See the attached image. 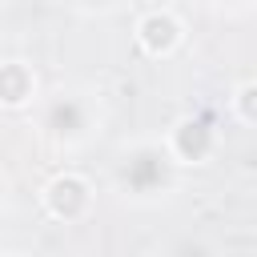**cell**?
I'll use <instances>...</instances> for the list:
<instances>
[{
	"instance_id": "1",
	"label": "cell",
	"mask_w": 257,
	"mask_h": 257,
	"mask_svg": "<svg viewBox=\"0 0 257 257\" xmlns=\"http://www.w3.org/2000/svg\"><path fill=\"white\" fill-rule=\"evenodd\" d=\"M108 185L133 209H161L181 193L185 169L173 161V153L165 149L161 137H137V141L120 145V153L112 157Z\"/></svg>"
},
{
	"instance_id": "2",
	"label": "cell",
	"mask_w": 257,
	"mask_h": 257,
	"mask_svg": "<svg viewBox=\"0 0 257 257\" xmlns=\"http://www.w3.org/2000/svg\"><path fill=\"white\" fill-rule=\"evenodd\" d=\"M32 128L52 153L88 149L104 128L100 92H92L84 84H60L52 92H40L32 104Z\"/></svg>"
},
{
	"instance_id": "3",
	"label": "cell",
	"mask_w": 257,
	"mask_h": 257,
	"mask_svg": "<svg viewBox=\"0 0 257 257\" xmlns=\"http://www.w3.org/2000/svg\"><path fill=\"white\" fill-rule=\"evenodd\" d=\"M40 209L56 225H84L96 213V185L76 169H60L40 185Z\"/></svg>"
},
{
	"instance_id": "4",
	"label": "cell",
	"mask_w": 257,
	"mask_h": 257,
	"mask_svg": "<svg viewBox=\"0 0 257 257\" xmlns=\"http://www.w3.org/2000/svg\"><path fill=\"white\" fill-rule=\"evenodd\" d=\"M161 141H165V149L173 153V161L181 169H205L221 149V128L201 112H185L165 128Z\"/></svg>"
},
{
	"instance_id": "5",
	"label": "cell",
	"mask_w": 257,
	"mask_h": 257,
	"mask_svg": "<svg viewBox=\"0 0 257 257\" xmlns=\"http://www.w3.org/2000/svg\"><path fill=\"white\" fill-rule=\"evenodd\" d=\"M185 36H189V28H185L181 12H173V8H145L133 24V40L149 60L177 56L185 48Z\"/></svg>"
},
{
	"instance_id": "6",
	"label": "cell",
	"mask_w": 257,
	"mask_h": 257,
	"mask_svg": "<svg viewBox=\"0 0 257 257\" xmlns=\"http://www.w3.org/2000/svg\"><path fill=\"white\" fill-rule=\"evenodd\" d=\"M40 96V76L28 60L20 56H8L0 60V108L8 112H20V108H32Z\"/></svg>"
},
{
	"instance_id": "7",
	"label": "cell",
	"mask_w": 257,
	"mask_h": 257,
	"mask_svg": "<svg viewBox=\"0 0 257 257\" xmlns=\"http://www.w3.org/2000/svg\"><path fill=\"white\" fill-rule=\"evenodd\" d=\"M253 100H257V84H253V76H241L233 88H229V116L241 124V128H253V120H257V112H253Z\"/></svg>"
},
{
	"instance_id": "8",
	"label": "cell",
	"mask_w": 257,
	"mask_h": 257,
	"mask_svg": "<svg viewBox=\"0 0 257 257\" xmlns=\"http://www.w3.org/2000/svg\"><path fill=\"white\" fill-rule=\"evenodd\" d=\"M64 4L80 16H116L120 8H128V0H64Z\"/></svg>"
},
{
	"instance_id": "9",
	"label": "cell",
	"mask_w": 257,
	"mask_h": 257,
	"mask_svg": "<svg viewBox=\"0 0 257 257\" xmlns=\"http://www.w3.org/2000/svg\"><path fill=\"white\" fill-rule=\"evenodd\" d=\"M213 16H245L253 8V0H201Z\"/></svg>"
},
{
	"instance_id": "10",
	"label": "cell",
	"mask_w": 257,
	"mask_h": 257,
	"mask_svg": "<svg viewBox=\"0 0 257 257\" xmlns=\"http://www.w3.org/2000/svg\"><path fill=\"white\" fill-rule=\"evenodd\" d=\"M8 205H12V193H8V181L0 177V221L8 217Z\"/></svg>"
},
{
	"instance_id": "11",
	"label": "cell",
	"mask_w": 257,
	"mask_h": 257,
	"mask_svg": "<svg viewBox=\"0 0 257 257\" xmlns=\"http://www.w3.org/2000/svg\"><path fill=\"white\" fill-rule=\"evenodd\" d=\"M0 257H32V253H20V249H4Z\"/></svg>"
}]
</instances>
